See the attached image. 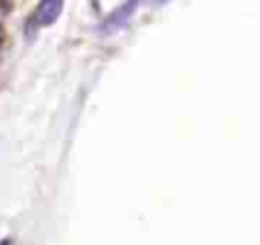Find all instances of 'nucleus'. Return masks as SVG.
<instances>
[{"label":"nucleus","instance_id":"nucleus-1","mask_svg":"<svg viewBox=\"0 0 260 245\" xmlns=\"http://www.w3.org/2000/svg\"><path fill=\"white\" fill-rule=\"evenodd\" d=\"M61 8H63V0H41L39 6L35 8L26 28L28 30H37V28H43V26H49L53 24L59 14H61Z\"/></svg>","mask_w":260,"mask_h":245},{"label":"nucleus","instance_id":"nucleus-2","mask_svg":"<svg viewBox=\"0 0 260 245\" xmlns=\"http://www.w3.org/2000/svg\"><path fill=\"white\" fill-rule=\"evenodd\" d=\"M0 40H2V30H0Z\"/></svg>","mask_w":260,"mask_h":245}]
</instances>
